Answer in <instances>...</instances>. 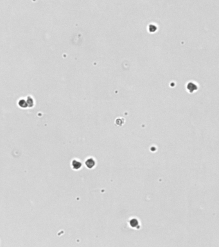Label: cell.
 Listing matches in <instances>:
<instances>
[{
	"mask_svg": "<svg viewBox=\"0 0 219 247\" xmlns=\"http://www.w3.org/2000/svg\"><path fill=\"white\" fill-rule=\"evenodd\" d=\"M18 104L22 108H25L26 106H27V104H26V101H25L24 99H21L19 100V101L18 102Z\"/></svg>",
	"mask_w": 219,
	"mask_h": 247,
	"instance_id": "cell-1",
	"label": "cell"
},
{
	"mask_svg": "<svg viewBox=\"0 0 219 247\" xmlns=\"http://www.w3.org/2000/svg\"><path fill=\"white\" fill-rule=\"evenodd\" d=\"M26 104H27V106H30V107L33 106V99H32V98L28 97V99H27V100H26Z\"/></svg>",
	"mask_w": 219,
	"mask_h": 247,
	"instance_id": "cell-2",
	"label": "cell"
}]
</instances>
